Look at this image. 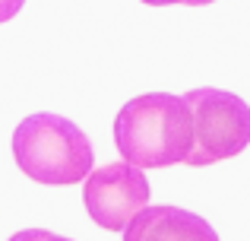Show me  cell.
<instances>
[{
  "mask_svg": "<svg viewBox=\"0 0 250 241\" xmlns=\"http://www.w3.org/2000/svg\"><path fill=\"white\" fill-rule=\"evenodd\" d=\"M114 143L133 168H168L187 162L193 146V121L184 95H136L117 111Z\"/></svg>",
  "mask_w": 250,
  "mask_h": 241,
  "instance_id": "6da1fadb",
  "label": "cell"
},
{
  "mask_svg": "<svg viewBox=\"0 0 250 241\" xmlns=\"http://www.w3.org/2000/svg\"><path fill=\"white\" fill-rule=\"evenodd\" d=\"M13 159L38 184L67 187L92 175V143L61 114H29L13 130Z\"/></svg>",
  "mask_w": 250,
  "mask_h": 241,
  "instance_id": "7a4b0ae2",
  "label": "cell"
},
{
  "mask_svg": "<svg viewBox=\"0 0 250 241\" xmlns=\"http://www.w3.org/2000/svg\"><path fill=\"white\" fill-rule=\"evenodd\" d=\"M184 102L193 121V146H190L187 165H215L250 146V105L241 95L206 86L190 89Z\"/></svg>",
  "mask_w": 250,
  "mask_h": 241,
  "instance_id": "3957f363",
  "label": "cell"
},
{
  "mask_svg": "<svg viewBox=\"0 0 250 241\" xmlns=\"http://www.w3.org/2000/svg\"><path fill=\"white\" fill-rule=\"evenodd\" d=\"M83 203L95 225L108 232H127V225L149 206V181L140 168L111 162L85 178Z\"/></svg>",
  "mask_w": 250,
  "mask_h": 241,
  "instance_id": "277c9868",
  "label": "cell"
},
{
  "mask_svg": "<svg viewBox=\"0 0 250 241\" xmlns=\"http://www.w3.org/2000/svg\"><path fill=\"white\" fill-rule=\"evenodd\" d=\"M124 241H219L215 229L181 206H146L124 232Z\"/></svg>",
  "mask_w": 250,
  "mask_h": 241,
  "instance_id": "5b68a950",
  "label": "cell"
},
{
  "mask_svg": "<svg viewBox=\"0 0 250 241\" xmlns=\"http://www.w3.org/2000/svg\"><path fill=\"white\" fill-rule=\"evenodd\" d=\"M10 241H70V238L54 235V232H48V229H22V232H16Z\"/></svg>",
  "mask_w": 250,
  "mask_h": 241,
  "instance_id": "8992f818",
  "label": "cell"
},
{
  "mask_svg": "<svg viewBox=\"0 0 250 241\" xmlns=\"http://www.w3.org/2000/svg\"><path fill=\"white\" fill-rule=\"evenodd\" d=\"M25 0H0V22H10L19 10H22Z\"/></svg>",
  "mask_w": 250,
  "mask_h": 241,
  "instance_id": "52a82bcc",
  "label": "cell"
},
{
  "mask_svg": "<svg viewBox=\"0 0 250 241\" xmlns=\"http://www.w3.org/2000/svg\"><path fill=\"white\" fill-rule=\"evenodd\" d=\"M149 6H168V3H184V6H206V3H215V0H143Z\"/></svg>",
  "mask_w": 250,
  "mask_h": 241,
  "instance_id": "ba28073f",
  "label": "cell"
}]
</instances>
